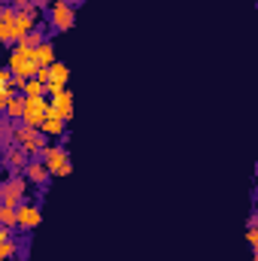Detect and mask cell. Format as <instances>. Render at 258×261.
<instances>
[{"label": "cell", "instance_id": "cb8c5ba5", "mask_svg": "<svg viewBox=\"0 0 258 261\" xmlns=\"http://www.w3.org/2000/svg\"><path fill=\"white\" fill-rule=\"evenodd\" d=\"M52 3H55V0H34V6H37V12H43V9L49 12V6H52Z\"/></svg>", "mask_w": 258, "mask_h": 261}, {"label": "cell", "instance_id": "5b68a950", "mask_svg": "<svg viewBox=\"0 0 258 261\" xmlns=\"http://www.w3.org/2000/svg\"><path fill=\"white\" fill-rule=\"evenodd\" d=\"M28 179H24V173H9V179H3L0 182V203H18V200H24L28 197Z\"/></svg>", "mask_w": 258, "mask_h": 261}, {"label": "cell", "instance_id": "277c9868", "mask_svg": "<svg viewBox=\"0 0 258 261\" xmlns=\"http://www.w3.org/2000/svg\"><path fill=\"white\" fill-rule=\"evenodd\" d=\"M40 222H43V210H40V200H31V197H24V200H18L15 203V228L18 231H34V228H40Z\"/></svg>", "mask_w": 258, "mask_h": 261}, {"label": "cell", "instance_id": "52a82bcc", "mask_svg": "<svg viewBox=\"0 0 258 261\" xmlns=\"http://www.w3.org/2000/svg\"><path fill=\"white\" fill-rule=\"evenodd\" d=\"M21 173H24V179H28V182L40 186V189H43V186H49V179H52V173L46 170V164H43L40 158H31V161L24 164V170H21Z\"/></svg>", "mask_w": 258, "mask_h": 261}, {"label": "cell", "instance_id": "d6986e66", "mask_svg": "<svg viewBox=\"0 0 258 261\" xmlns=\"http://www.w3.org/2000/svg\"><path fill=\"white\" fill-rule=\"evenodd\" d=\"M0 43L15 46V31H12V21H6V18H0Z\"/></svg>", "mask_w": 258, "mask_h": 261}, {"label": "cell", "instance_id": "7402d4cb", "mask_svg": "<svg viewBox=\"0 0 258 261\" xmlns=\"http://www.w3.org/2000/svg\"><path fill=\"white\" fill-rule=\"evenodd\" d=\"M15 94H18V91H0V116L6 113V107H9V100H12Z\"/></svg>", "mask_w": 258, "mask_h": 261}, {"label": "cell", "instance_id": "9c48e42d", "mask_svg": "<svg viewBox=\"0 0 258 261\" xmlns=\"http://www.w3.org/2000/svg\"><path fill=\"white\" fill-rule=\"evenodd\" d=\"M28 161H31V158H28V152H24L21 146H15V143H12L9 149H3V164H6L12 173H21Z\"/></svg>", "mask_w": 258, "mask_h": 261}, {"label": "cell", "instance_id": "5bb4252c", "mask_svg": "<svg viewBox=\"0 0 258 261\" xmlns=\"http://www.w3.org/2000/svg\"><path fill=\"white\" fill-rule=\"evenodd\" d=\"M43 40H49V34H46V24L43 21H37V28L31 31V34H24L21 40H18V46H28V49H37Z\"/></svg>", "mask_w": 258, "mask_h": 261}, {"label": "cell", "instance_id": "8992f818", "mask_svg": "<svg viewBox=\"0 0 258 261\" xmlns=\"http://www.w3.org/2000/svg\"><path fill=\"white\" fill-rule=\"evenodd\" d=\"M46 110H49V97H24L21 122H24L28 128H40V122L46 119Z\"/></svg>", "mask_w": 258, "mask_h": 261}, {"label": "cell", "instance_id": "4fadbf2b", "mask_svg": "<svg viewBox=\"0 0 258 261\" xmlns=\"http://www.w3.org/2000/svg\"><path fill=\"white\" fill-rule=\"evenodd\" d=\"M34 55H37V64L40 67H49V64L58 61V55H55V43H52V40H43V43L34 49Z\"/></svg>", "mask_w": 258, "mask_h": 261}, {"label": "cell", "instance_id": "7c38bea8", "mask_svg": "<svg viewBox=\"0 0 258 261\" xmlns=\"http://www.w3.org/2000/svg\"><path fill=\"white\" fill-rule=\"evenodd\" d=\"M24 152H28V158H40V152L46 149V134H40V130H34L24 143H18Z\"/></svg>", "mask_w": 258, "mask_h": 261}, {"label": "cell", "instance_id": "7a4b0ae2", "mask_svg": "<svg viewBox=\"0 0 258 261\" xmlns=\"http://www.w3.org/2000/svg\"><path fill=\"white\" fill-rule=\"evenodd\" d=\"M40 161L46 164V170L52 173V176H70L73 173V161H70V152H67L64 146H49L46 143V149L40 152Z\"/></svg>", "mask_w": 258, "mask_h": 261}, {"label": "cell", "instance_id": "4316f807", "mask_svg": "<svg viewBox=\"0 0 258 261\" xmlns=\"http://www.w3.org/2000/svg\"><path fill=\"white\" fill-rule=\"evenodd\" d=\"M0 3H12V0H0Z\"/></svg>", "mask_w": 258, "mask_h": 261}, {"label": "cell", "instance_id": "ba28073f", "mask_svg": "<svg viewBox=\"0 0 258 261\" xmlns=\"http://www.w3.org/2000/svg\"><path fill=\"white\" fill-rule=\"evenodd\" d=\"M64 128H67V122L55 113V110H52V107H49V110H46V119L40 122V128H37V130H40V134H46V137H64V134H67Z\"/></svg>", "mask_w": 258, "mask_h": 261}, {"label": "cell", "instance_id": "2e32d148", "mask_svg": "<svg viewBox=\"0 0 258 261\" xmlns=\"http://www.w3.org/2000/svg\"><path fill=\"white\" fill-rule=\"evenodd\" d=\"M67 79H70V67H67L64 61L49 64V82H61V85H67Z\"/></svg>", "mask_w": 258, "mask_h": 261}, {"label": "cell", "instance_id": "603a6c76", "mask_svg": "<svg viewBox=\"0 0 258 261\" xmlns=\"http://www.w3.org/2000/svg\"><path fill=\"white\" fill-rule=\"evenodd\" d=\"M246 240H249L252 249H258V228H249V231H246Z\"/></svg>", "mask_w": 258, "mask_h": 261}, {"label": "cell", "instance_id": "6da1fadb", "mask_svg": "<svg viewBox=\"0 0 258 261\" xmlns=\"http://www.w3.org/2000/svg\"><path fill=\"white\" fill-rule=\"evenodd\" d=\"M6 67H9V73L12 76H21V79H31L40 64H37V55H34V49H28V46H12V52H9V58H6Z\"/></svg>", "mask_w": 258, "mask_h": 261}, {"label": "cell", "instance_id": "3957f363", "mask_svg": "<svg viewBox=\"0 0 258 261\" xmlns=\"http://www.w3.org/2000/svg\"><path fill=\"white\" fill-rule=\"evenodd\" d=\"M76 6H79L76 0H55L49 6V24H52V31L64 34V31H70L76 24Z\"/></svg>", "mask_w": 258, "mask_h": 261}, {"label": "cell", "instance_id": "8fae6325", "mask_svg": "<svg viewBox=\"0 0 258 261\" xmlns=\"http://www.w3.org/2000/svg\"><path fill=\"white\" fill-rule=\"evenodd\" d=\"M37 21H40V15H28V12H15L12 15V31H15V43L24 37V34H31L34 28H37Z\"/></svg>", "mask_w": 258, "mask_h": 261}, {"label": "cell", "instance_id": "44dd1931", "mask_svg": "<svg viewBox=\"0 0 258 261\" xmlns=\"http://www.w3.org/2000/svg\"><path fill=\"white\" fill-rule=\"evenodd\" d=\"M0 91H15V88H12V73H9V67H0Z\"/></svg>", "mask_w": 258, "mask_h": 261}, {"label": "cell", "instance_id": "30bf717a", "mask_svg": "<svg viewBox=\"0 0 258 261\" xmlns=\"http://www.w3.org/2000/svg\"><path fill=\"white\" fill-rule=\"evenodd\" d=\"M49 107H52V110H55L64 122H70V119H73V91H70V88H64L61 94H55V97L49 100Z\"/></svg>", "mask_w": 258, "mask_h": 261}, {"label": "cell", "instance_id": "484cf974", "mask_svg": "<svg viewBox=\"0 0 258 261\" xmlns=\"http://www.w3.org/2000/svg\"><path fill=\"white\" fill-rule=\"evenodd\" d=\"M0 182H3V167H0Z\"/></svg>", "mask_w": 258, "mask_h": 261}, {"label": "cell", "instance_id": "ffe728a7", "mask_svg": "<svg viewBox=\"0 0 258 261\" xmlns=\"http://www.w3.org/2000/svg\"><path fill=\"white\" fill-rule=\"evenodd\" d=\"M15 252H18V243H15V240H6V243H0V261L15 258Z\"/></svg>", "mask_w": 258, "mask_h": 261}, {"label": "cell", "instance_id": "d4e9b609", "mask_svg": "<svg viewBox=\"0 0 258 261\" xmlns=\"http://www.w3.org/2000/svg\"><path fill=\"white\" fill-rule=\"evenodd\" d=\"M6 240H12V228H0V243H6Z\"/></svg>", "mask_w": 258, "mask_h": 261}, {"label": "cell", "instance_id": "83f0119b", "mask_svg": "<svg viewBox=\"0 0 258 261\" xmlns=\"http://www.w3.org/2000/svg\"><path fill=\"white\" fill-rule=\"evenodd\" d=\"M76 3H85V0H76Z\"/></svg>", "mask_w": 258, "mask_h": 261}, {"label": "cell", "instance_id": "ac0fdd59", "mask_svg": "<svg viewBox=\"0 0 258 261\" xmlns=\"http://www.w3.org/2000/svg\"><path fill=\"white\" fill-rule=\"evenodd\" d=\"M0 228H15V206L0 203Z\"/></svg>", "mask_w": 258, "mask_h": 261}, {"label": "cell", "instance_id": "e0dca14e", "mask_svg": "<svg viewBox=\"0 0 258 261\" xmlns=\"http://www.w3.org/2000/svg\"><path fill=\"white\" fill-rule=\"evenodd\" d=\"M12 128H15V122H9L6 116H0V149H9L15 140H12Z\"/></svg>", "mask_w": 258, "mask_h": 261}, {"label": "cell", "instance_id": "9a60e30c", "mask_svg": "<svg viewBox=\"0 0 258 261\" xmlns=\"http://www.w3.org/2000/svg\"><path fill=\"white\" fill-rule=\"evenodd\" d=\"M21 113H24V94H15L12 100H9V107H6V119L9 122H21Z\"/></svg>", "mask_w": 258, "mask_h": 261}]
</instances>
